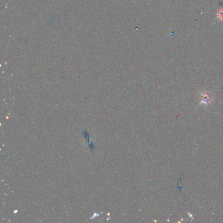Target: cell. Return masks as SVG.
Instances as JSON below:
<instances>
[{
  "instance_id": "obj_1",
  "label": "cell",
  "mask_w": 223,
  "mask_h": 223,
  "mask_svg": "<svg viewBox=\"0 0 223 223\" xmlns=\"http://www.w3.org/2000/svg\"><path fill=\"white\" fill-rule=\"evenodd\" d=\"M201 94V98H202V104H207L211 100V95L209 93L207 92H202Z\"/></svg>"
},
{
  "instance_id": "obj_2",
  "label": "cell",
  "mask_w": 223,
  "mask_h": 223,
  "mask_svg": "<svg viewBox=\"0 0 223 223\" xmlns=\"http://www.w3.org/2000/svg\"><path fill=\"white\" fill-rule=\"evenodd\" d=\"M217 19L220 21H223V8H220L217 11Z\"/></svg>"
}]
</instances>
